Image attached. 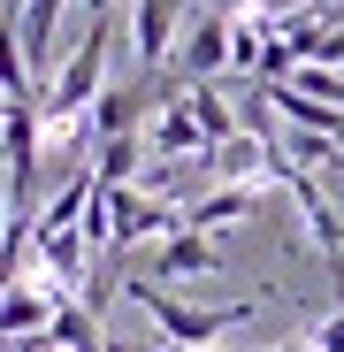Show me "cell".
Returning a JSON list of instances; mask_svg holds the SVG:
<instances>
[{"instance_id":"cell-12","label":"cell","mask_w":344,"mask_h":352,"mask_svg":"<svg viewBox=\"0 0 344 352\" xmlns=\"http://www.w3.org/2000/svg\"><path fill=\"white\" fill-rule=\"evenodd\" d=\"M268 352H314V344H306V337H299V344H268Z\"/></svg>"},{"instance_id":"cell-14","label":"cell","mask_w":344,"mask_h":352,"mask_svg":"<svg viewBox=\"0 0 344 352\" xmlns=\"http://www.w3.org/2000/svg\"><path fill=\"white\" fill-rule=\"evenodd\" d=\"M0 131H8V100H0Z\"/></svg>"},{"instance_id":"cell-5","label":"cell","mask_w":344,"mask_h":352,"mask_svg":"<svg viewBox=\"0 0 344 352\" xmlns=\"http://www.w3.org/2000/svg\"><path fill=\"white\" fill-rule=\"evenodd\" d=\"M146 146H153L161 161H184V153H199V161H207V153H214V146H207V131L192 123V107H184V100H161V115L146 123Z\"/></svg>"},{"instance_id":"cell-10","label":"cell","mask_w":344,"mask_h":352,"mask_svg":"<svg viewBox=\"0 0 344 352\" xmlns=\"http://www.w3.org/2000/svg\"><path fill=\"white\" fill-rule=\"evenodd\" d=\"M306 344H314V352H344V307H329V314L306 329Z\"/></svg>"},{"instance_id":"cell-3","label":"cell","mask_w":344,"mask_h":352,"mask_svg":"<svg viewBox=\"0 0 344 352\" xmlns=\"http://www.w3.org/2000/svg\"><path fill=\"white\" fill-rule=\"evenodd\" d=\"M176 38H184L176 0H138V8H130V62H138V85H153L168 62H176Z\"/></svg>"},{"instance_id":"cell-4","label":"cell","mask_w":344,"mask_h":352,"mask_svg":"<svg viewBox=\"0 0 344 352\" xmlns=\"http://www.w3.org/2000/svg\"><path fill=\"white\" fill-rule=\"evenodd\" d=\"M153 283H184V276H222V253H214V238H199V230H176L161 253H153V268H146Z\"/></svg>"},{"instance_id":"cell-11","label":"cell","mask_w":344,"mask_h":352,"mask_svg":"<svg viewBox=\"0 0 344 352\" xmlns=\"http://www.w3.org/2000/svg\"><path fill=\"white\" fill-rule=\"evenodd\" d=\"M84 8H92V23H107V8H123V0H84Z\"/></svg>"},{"instance_id":"cell-2","label":"cell","mask_w":344,"mask_h":352,"mask_svg":"<svg viewBox=\"0 0 344 352\" xmlns=\"http://www.w3.org/2000/svg\"><path fill=\"white\" fill-rule=\"evenodd\" d=\"M222 69H229V16H222V8H192V16H184V38H176V62H168V85L199 92V85H214Z\"/></svg>"},{"instance_id":"cell-6","label":"cell","mask_w":344,"mask_h":352,"mask_svg":"<svg viewBox=\"0 0 344 352\" xmlns=\"http://www.w3.org/2000/svg\"><path fill=\"white\" fill-rule=\"evenodd\" d=\"M31 92H38V77H31V54H23V23L0 16V100L8 107H38Z\"/></svg>"},{"instance_id":"cell-13","label":"cell","mask_w":344,"mask_h":352,"mask_svg":"<svg viewBox=\"0 0 344 352\" xmlns=\"http://www.w3.org/2000/svg\"><path fill=\"white\" fill-rule=\"evenodd\" d=\"M0 8H8V16H23V8H31V0H0Z\"/></svg>"},{"instance_id":"cell-1","label":"cell","mask_w":344,"mask_h":352,"mask_svg":"<svg viewBox=\"0 0 344 352\" xmlns=\"http://www.w3.org/2000/svg\"><path fill=\"white\" fill-rule=\"evenodd\" d=\"M130 299L161 322V337L168 344H184V352H214V337H229V329H238L260 299H229V307H184V299H168V291L153 283V276H138L130 283Z\"/></svg>"},{"instance_id":"cell-7","label":"cell","mask_w":344,"mask_h":352,"mask_svg":"<svg viewBox=\"0 0 344 352\" xmlns=\"http://www.w3.org/2000/svg\"><path fill=\"white\" fill-rule=\"evenodd\" d=\"M253 207H260V192H253V184H214L207 199H192V207H184V230H199V238H207V230H222V222H245Z\"/></svg>"},{"instance_id":"cell-8","label":"cell","mask_w":344,"mask_h":352,"mask_svg":"<svg viewBox=\"0 0 344 352\" xmlns=\"http://www.w3.org/2000/svg\"><path fill=\"white\" fill-rule=\"evenodd\" d=\"M146 161V138H107V146H92V176L107 192H130V168Z\"/></svg>"},{"instance_id":"cell-9","label":"cell","mask_w":344,"mask_h":352,"mask_svg":"<svg viewBox=\"0 0 344 352\" xmlns=\"http://www.w3.org/2000/svg\"><path fill=\"white\" fill-rule=\"evenodd\" d=\"M291 92H306V100H321V107H344V77H336V69H299Z\"/></svg>"}]
</instances>
